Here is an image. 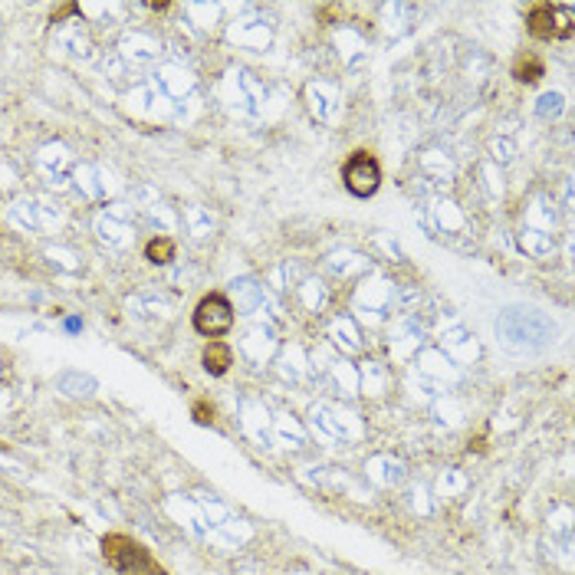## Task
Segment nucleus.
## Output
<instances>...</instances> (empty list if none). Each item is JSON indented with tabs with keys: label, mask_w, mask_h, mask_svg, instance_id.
Instances as JSON below:
<instances>
[{
	"label": "nucleus",
	"mask_w": 575,
	"mask_h": 575,
	"mask_svg": "<svg viewBox=\"0 0 575 575\" xmlns=\"http://www.w3.org/2000/svg\"><path fill=\"white\" fill-rule=\"evenodd\" d=\"M497 339L510 352H540L556 339V326L546 313L530 306H510L497 316Z\"/></svg>",
	"instance_id": "nucleus-1"
},
{
	"label": "nucleus",
	"mask_w": 575,
	"mask_h": 575,
	"mask_svg": "<svg viewBox=\"0 0 575 575\" xmlns=\"http://www.w3.org/2000/svg\"><path fill=\"white\" fill-rule=\"evenodd\" d=\"M99 546H102V560L119 575H145L159 566L152 560V553L126 533H109V536H102Z\"/></svg>",
	"instance_id": "nucleus-2"
},
{
	"label": "nucleus",
	"mask_w": 575,
	"mask_h": 575,
	"mask_svg": "<svg viewBox=\"0 0 575 575\" xmlns=\"http://www.w3.org/2000/svg\"><path fill=\"white\" fill-rule=\"evenodd\" d=\"M527 26L536 40H569L575 30L573 3H533Z\"/></svg>",
	"instance_id": "nucleus-3"
},
{
	"label": "nucleus",
	"mask_w": 575,
	"mask_h": 575,
	"mask_svg": "<svg viewBox=\"0 0 575 575\" xmlns=\"http://www.w3.org/2000/svg\"><path fill=\"white\" fill-rule=\"evenodd\" d=\"M230 326H234V306H230L227 296L210 293V296H204V300L197 303V310H194V329H197L200 336L217 339V336L230 333Z\"/></svg>",
	"instance_id": "nucleus-4"
},
{
	"label": "nucleus",
	"mask_w": 575,
	"mask_h": 575,
	"mask_svg": "<svg viewBox=\"0 0 575 575\" xmlns=\"http://www.w3.org/2000/svg\"><path fill=\"white\" fill-rule=\"evenodd\" d=\"M343 182L356 197H372L382 185V169H379L376 155L372 152H356L343 169Z\"/></svg>",
	"instance_id": "nucleus-5"
},
{
	"label": "nucleus",
	"mask_w": 575,
	"mask_h": 575,
	"mask_svg": "<svg viewBox=\"0 0 575 575\" xmlns=\"http://www.w3.org/2000/svg\"><path fill=\"white\" fill-rule=\"evenodd\" d=\"M200 362H204V369H207L210 376H227V369L234 366V349H230L227 343H220V339H210V343L204 346Z\"/></svg>",
	"instance_id": "nucleus-6"
},
{
	"label": "nucleus",
	"mask_w": 575,
	"mask_h": 575,
	"mask_svg": "<svg viewBox=\"0 0 575 575\" xmlns=\"http://www.w3.org/2000/svg\"><path fill=\"white\" fill-rule=\"evenodd\" d=\"M543 73H546V69H543V59L533 56V53H520V56L513 59V76H517L520 83H536Z\"/></svg>",
	"instance_id": "nucleus-7"
},
{
	"label": "nucleus",
	"mask_w": 575,
	"mask_h": 575,
	"mask_svg": "<svg viewBox=\"0 0 575 575\" xmlns=\"http://www.w3.org/2000/svg\"><path fill=\"white\" fill-rule=\"evenodd\" d=\"M175 240L172 237H155V240H149L145 243V260H152V263H172L175 260Z\"/></svg>",
	"instance_id": "nucleus-8"
},
{
	"label": "nucleus",
	"mask_w": 575,
	"mask_h": 575,
	"mask_svg": "<svg viewBox=\"0 0 575 575\" xmlns=\"http://www.w3.org/2000/svg\"><path fill=\"white\" fill-rule=\"evenodd\" d=\"M192 414L197 424H210V421H214V408H210L207 401H194Z\"/></svg>",
	"instance_id": "nucleus-9"
},
{
	"label": "nucleus",
	"mask_w": 575,
	"mask_h": 575,
	"mask_svg": "<svg viewBox=\"0 0 575 575\" xmlns=\"http://www.w3.org/2000/svg\"><path fill=\"white\" fill-rule=\"evenodd\" d=\"M145 575H169V573H165V569H162V566H155V569H152V573H145Z\"/></svg>",
	"instance_id": "nucleus-10"
}]
</instances>
